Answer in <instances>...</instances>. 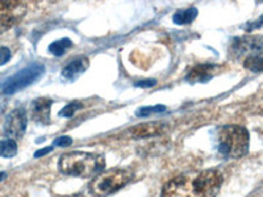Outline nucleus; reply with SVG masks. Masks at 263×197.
I'll return each mask as SVG.
<instances>
[{
  "label": "nucleus",
  "mask_w": 263,
  "mask_h": 197,
  "mask_svg": "<svg viewBox=\"0 0 263 197\" xmlns=\"http://www.w3.org/2000/svg\"><path fill=\"white\" fill-rule=\"evenodd\" d=\"M249 145L250 135L243 126L227 125L218 130L217 150L225 158H242L248 154Z\"/></svg>",
  "instance_id": "obj_3"
},
{
  "label": "nucleus",
  "mask_w": 263,
  "mask_h": 197,
  "mask_svg": "<svg viewBox=\"0 0 263 197\" xmlns=\"http://www.w3.org/2000/svg\"><path fill=\"white\" fill-rule=\"evenodd\" d=\"M17 154V144L13 140H7L0 141V156L3 158H12Z\"/></svg>",
  "instance_id": "obj_14"
},
{
  "label": "nucleus",
  "mask_w": 263,
  "mask_h": 197,
  "mask_svg": "<svg viewBox=\"0 0 263 197\" xmlns=\"http://www.w3.org/2000/svg\"><path fill=\"white\" fill-rule=\"evenodd\" d=\"M25 129H27V112L24 108H17L6 119L3 133L9 140L16 141L24 135Z\"/></svg>",
  "instance_id": "obj_8"
},
{
  "label": "nucleus",
  "mask_w": 263,
  "mask_h": 197,
  "mask_svg": "<svg viewBox=\"0 0 263 197\" xmlns=\"http://www.w3.org/2000/svg\"><path fill=\"white\" fill-rule=\"evenodd\" d=\"M53 151V147L49 146V147H44V149L39 150V151L34 152V158H41V156L46 155V154H49V152Z\"/></svg>",
  "instance_id": "obj_22"
},
{
  "label": "nucleus",
  "mask_w": 263,
  "mask_h": 197,
  "mask_svg": "<svg viewBox=\"0 0 263 197\" xmlns=\"http://www.w3.org/2000/svg\"><path fill=\"white\" fill-rule=\"evenodd\" d=\"M7 178V173L6 172H0V182H3L4 179Z\"/></svg>",
  "instance_id": "obj_23"
},
{
  "label": "nucleus",
  "mask_w": 263,
  "mask_h": 197,
  "mask_svg": "<svg viewBox=\"0 0 263 197\" xmlns=\"http://www.w3.org/2000/svg\"><path fill=\"white\" fill-rule=\"evenodd\" d=\"M133 179V172L129 170L103 171L91 182L90 192L96 197H105L125 187Z\"/></svg>",
  "instance_id": "obj_4"
},
{
  "label": "nucleus",
  "mask_w": 263,
  "mask_h": 197,
  "mask_svg": "<svg viewBox=\"0 0 263 197\" xmlns=\"http://www.w3.org/2000/svg\"><path fill=\"white\" fill-rule=\"evenodd\" d=\"M53 102L48 97L36 98L30 105V114L34 121L48 124L50 121V108Z\"/></svg>",
  "instance_id": "obj_9"
},
{
  "label": "nucleus",
  "mask_w": 263,
  "mask_h": 197,
  "mask_svg": "<svg viewBox=\"0 0 263 197\" xmlns=\"http://www.w3.org/2000/svg\"><path fill=\"white\" fill-rule=\"evenodd\" d=\"M72 144V140L70 137H60V138H57V140L54 141V145H55V146H60V147H67V146H70V145Z\"/></svg>",
  "instance_id": "obj_20"
},
{
  "label": "nucleus",
  "mask_w": 263,
  "mask_h": 197,
  "mask_svg": "<svg viewBox=\"0 0 263 197\" xmlns=\"http://www.w3.org/2000/svg\"><path fill=\"white\" fill-rule=\"evenodd\" d=\"M11 57H12V54H11V50L8 48H6V46L0 48V66L6 65L11 60Z\"/></svg>",
  "instance_id": "obj_19"
},
{
  "label": "nucleus",
  "mask_w": 263,
  "mask_h": 197,
  "mask_svg": "<svg viewBox=\"0 0 263 197\" xmlns=\"http://www.w3.org/2000/svg\"><path fill=\"white\" fill-rule=\"evenodd\" d=\"M157 82L154 79H149V81H141L138 83H136V86L141 87V88H149V87H153Z\"/></svg>",
  "instance_id": "obj_21"
},
{
  "label": "nucleus",
  "mask_w": 263,
  "mask_h": 197,
  "mask_svg": "<svg viewBox=\"0 0 263 197\" xmlns=\"http://www.w3.org/2000/svg\"><path fill=\"white\" fill-rule=\"evenodd\" d=\"M222 180L224 178L217 170L183 173L166 183L162 197H216Z\"/></svg>",
  "instance_id": "obj_1"
},
{
  "label": "nucleus",
  "mask_w": 263,
  "mask_h": 197,
  "mask_svg": "<svg viewBox=\"0 0 263 197\" xmlns=\"http://www.w3.org/2000/svg\"><path fill=\"white\" fill-rule=\"evenodd\" d=\"M82 104L79 102H71L70 104H67L66 107H63L62 111L60 112L61 117H66V119H69V117H72L75 114V112L81 109Z\"/></svg>",
  "instance_id": "obj_18"
},
{
  "label": "nucleus",
  "mask_w": 263,
  "mask_h": 197,
  "mask_svg": "<svg viewBox=\"0 0 263 197\" xmlns=\"http://www.w3.org/2000/svg\"><path fill=\"white\" fill-rule=\"evenodd\" d=\"M197 17V9L196 8H187L180 9L175 15L173 16V21L178 25H187L191 24L192 21Z\"/></svg>",
  "instance_id": "obj_13"
},
{
  "label": "nucleus",
  "mask_w": 263,
  "mask_h": 197,
  "mask_svg": "<svg viewBox=\"0 0 263 197\" xmlns=\"http://www.w3.org/2000/svg\"><path fill=\"white\" fill-rule=\"evenodd\" d=\"M166 112V107L164 105H154V107H142L137 111L138 117H147L153 113H162Z\"/></svg>",
  "instance_id": "obj_17"
},
{
  "label": "nucleus",
  "mask_w": 263,
  "mask_h": 197,
  "mask_svg": "<svg viewBox=\"0 0 263 197\" xmlns=\"http://www.w3.org/2000/svg\"><path fill=\"white\" fill-rule=\"evenodd\" d=\"M87 67H88V60L87 58H77V60L71 61L63 67V78L74 81V79L78 78L79 75L86 71Z\"/></svg>",
  "instance_id": "obj_12"
},
{
  "label": "nucleus",
  "mask_w": 263,
  "mask_h": 197,
  "mask_svg": "<svg viewBox=\"0 0 263 197\" xmlns=\"http://www.w3.org/2000/svg\"><path fill=\"white\" fill-rule=\"evenodd\" d=\"M166 128H167V125L162 121H152V123L136 125L135 128H132L130 133L135 138H147L162 134Z\"/></svg>",
  "instance_id": "obj_11"
},
{
  "label": "nucleus",
  "mask_w": 263,
  "mask_h": 197,
  "mask_svg": "<svg viewBox=\"0 0 263 197\" xmlns=\"http://www.w3.org/2000/svg\"><path fill=\"white\" fill-rule=\"evenodd\" d=\"M230 53L234 57L246 58L262 55L263 54V37L260 36H245L234 38L230 45Z\"/></svg>",
  "instance_id": "obj_6"
},
{
  "label": "nucleus",
  "mask_w": 263,
  "mask_h": 197,
  "mask_svg": "<svg viewBox=\"0 0 263 197\" xmlns=\"http://www.w3.org/2000/svg\"><path fill=\"white\" fill-rule=\"evenodd\" d=\"M243 66L250 71L260 72L263 71V55H255V57H249L243 61Z\"/></svg>",
  "instance_id": "obj_16"
},
{
  "label": "nucleus",
  "mask_w": 263,
  "mask_h": 197,
  "mask_svg": "<svg viewBox=\"0 0 263 197\" xmlns=\"http://www.w3.org/2000/svg\"><path fill=\"white\" fill-rule=\"evenodd\" d=\"M44 72H45V67L42 63H32L21 71L16 72L13 76L7 79L2 84V91L6 95H12V93L18 92V91L24 90L25 87L34 83Z\"/></svg>",
  "instance_id": "obj_5"
},
{
  "label": "nucleus",
  "mask_w": 263,
  "mask_h": 197,
  "mask_svg": "<svg viewBox=\"0 0 263 197\" xmlns=\"http://www.w3.org/2000/svg\"><path fill=\"white\" fill-rule=\"evenodd\" d=\"M104 166V156L84 151H72L63 154L58 163V167L63 173L70 176L81 178L93 176L96 173L102 172Z\"/></svg>",
  "instance_id": "obj_2"
},
{
  "label": "nucleus",
  "mask_w": 263,
  "mask_h": 197,
  "mask_svg": "<svg viewBox=\"0 0 263 197\" xmlns=\"http://www.w3.org/2000/svg\"><path fill=\"white\" fill-rule=\"evenodd\" d=\"M27 12V4L21 2H0V33L16 25Z\"/></svg>",
  "instance_id": "obj_7"
},
{
  "label": "nucleus",
  "mask_w": 263,
  "mask_h": 197,
  "mask_svg": "<svg viewBox=\"0 0 263 197\" xmlns=\"http://www.w3.org/2000/svg\"><path fill=\"white\" fill-rule=\"evenodd\" d=\"M72 42L71 40L69 38H62L58 40V41H54L50 46H49V51H50L53 55L55 57H61L63 54L66 53V50L69 48H71Z\"/></svg>",
  "instance_id": "obj_15"
},
{
  "label": "nucleus",
  "mask_w": 263,
  "mask_h": 197,
  "mask_svg": "<svg viewBox=\"0 0 263 197\" xmlns=\"http://www.w3.org/2000/svg\"><path fill=\"white\" fill-rule=\"evenodd\" d=\"M217 71V66L213 63H201L196 65L187 75V82L190 83H204L213 78Z\"/></svg>",
  "instance_id": "obj_10"
}]
</instances>
